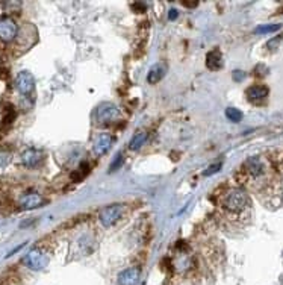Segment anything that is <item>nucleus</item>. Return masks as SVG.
<instances>
[{"instance_id": "nucleus-3", "label": "nucleus", "mask_w": 283, "mask_h": 285, "mask_svg": "<svg viewBox=\"0 0 283 285\" xmlns=\"http://www.w3.org/2000/svg\"><path fill=\"white\" fill-rule=\"evenodd\" d=\"M94 117L100 125H111V123H114L120 119V109L114 103L105 102L96 108Z\"/></svg>"}, {"instance_id": "nucleus-8", "label": "nucleus", "mask_w": 283, "mask_h": 285, "mask_svg": "<svg viewBox=\"0 0 283 285\" xmlns=\"http://www.w3.org/2000/svg\"><path fill=\"white\" fill-rule=\"evenodd\" d=\"M44 197L38 193H26L20 197V208L21 210H35L44 205Z\"/></svg>"}, {"instance_id": "nucleus-25", "label": "nucleus", "mask_w": 283, "mask_h": 285, "mask_svg": "<svg viewBox=\"0 0 283 285\" xmlns=\"http://www.w3.org/2000/svg\"><path fill=\"white\" fill-rule=\"evenodd\" d=\"M182 3H183V6H186V8H195L197 5H199L197 2H182Z\"/></svg>"}, {"instance_id": "nucleus-23", "label": "nucleus", "mask_w": 283, "mask_h": 285, "mask_svg": "<svg viewBox=\"0 0 283 285\" xmlns=\"http://www.w3.org/2000/svg\"><path fill=\"white\" fill-rule=\"evenodd\" d=\"M177 15H179V12H177V9H170V12H168V18L170 20H176L177 18Z\"/></svg>"}, {"instance_id": "nucleus-9", "label": "nucleus", "mask_w": 283, "mask_h": 285, "mask_svg": "<svg viewBox=\"0 0 283 285\" xmlns=\"http://www.w3.org/2000/svg\"><path fill=\"white\" fill-rule=\"evenodd\" d=\"M43 161H44V153L38 149H27L21 153V162L29 168L38 167Z\"/></svg>"}, {"instance_id": "nucleus-4", "label": "nucleus", "mask_w": 283, "mask_h": 285, "mask_svg": "<svg viewBox=\"0 0 283 285\" xmlns=\"http://www.w3.org/2000/svg\"><path fill=\"white\" fill-rule=\"evenodd\" d=\"M15 88L23 96H31L35 90V77L29 71H20L15 77Z\"/></svg>"}, {"instance_id": "nucleus-14", "label": "nucleus", "mask_w": 283, "mask_h": 285, "mask_svg": "<svg viewBox=\"0 0 283 285\" xmlns=\"http://www.w3.org/2000/svg\"><path fill=\"white\" fill-rule=\"evenodd\" d=\"M206 66L209 70H220L223 67V56L218 50H212L206 56Z\"/></svg>"}, {"instance_id": "nucleus-11", "label": "nucleus", "mask_w": 283, "mask_h": 285, "mask_svg": "<svg viewBox=\"0 0 283 285\" xmlns=\"http://www.w3.org/2000/svg\"><path fill=\"white\" fill-rule=\"evenodd\" d=\"M112 142H114V137H112L111 134H100L97 137V140L94 141V153L96 155H105L111 146H112Z\"/></svg>"}, {"instance_id": "nucleus-16", "label": "nucleus", "mask_w": 283, "mask_h": 285, "mask_svg": "<svg viewBox=\"0 0 283 285\" xmlns=\"http://www.w3.org/2000/svg\"><path fill=\"white\" fill-rule=\"evenodd\" d=\"M88 172H90V165H88L87 162H83V164H80V167L76 170V172L71 173V179H73L74 182H79V181H82L85 176L88 175Z\"/></svg>"}, {"instance_id": "nucleus-7", "label": "nucleus", "mask_w": 283, "mask_h": 285, "mask_svg": "<svg viewBox=\"0 0 283 285\" xmlns=\"http://www.w3.org/2000/svg\"><path fill=\"white\" fill-rule=\"evenodd\" d=\"M123 214V205L121 204H114V205H109L106 207L102 213H100V223L105 227H111L112 224H115L117 220L121 217Z\"/></svg>"}, {"instance_id": "nucleus-21", "label": "nucleus", "mask_w": 283, "mask_h": 285, "mask_svg": "<svg viewBox=\"0 0 283 285\" xmlns=\"http://www.w3.org/2000/svg\"><path fill=\"white\" fill-rule=\"evenodd\" d=\"M132 8L135 9V12H144L146 11V3H132Z\"/></svg>"}, {"instance_id": "nucleus-12", "label": "nucleus", "mask_w": 283, "mask_h": 285, "mask_svg": "<svg viewBox=\"0 0 283 285\" xmlns=\"http://www.w3.org/2000/svg\"><path fill=\"white\" fill-rule=\"evenodd\" d=\"M247 97L250 102H261L264 100L267 96H268V88L265 87V85H253V87H250L247 91H245Z\"/></svg>"}, {"instance_id": "nucleus-24", "label": "nucleus", "mask_w": 283, "mask_h": 285, "mask_svg": "<svg viewBox=\"0 0 283 285\" xmlns=\"http://www.w3.org/2000/svg\"><path fill=\"white\" fill-rule=\"evenodd\" d=\"M280 40H282V37H276L274 40H271V41H268V44H267V46H268L270 49H273V46H276V44H277V43H279Z\"/></svg>"}, {"instance_id": "nucleus-20", "label": "nucleus", "mask_w": 283, "mask_h": 285, "mask_svg": "<svg viewBox=\"0 0 283 285\" xmlns=\"http://www.w3.org/2000/svg\"><path fill=\"white\" fill-rule=\"evenodd\" d=\"M221 167H223V164H221V162L212 164L208 170H205V172H203V176H211V175H214V173L220 172V168H221Z\"/></svg>"}, {"instance_id": "nucleus-10", "label": "nucleus", "mask_w": 283, "mask_h": 285, "mask_svg": "<svg viewBox=\"0 0 283 285\" xmlns=\"http://www.w3.org/2000/svg\"><path fill=\"white\" fill-rule=\"evenodd\" d=\"M141 278V270L138 267H129L118 275V285H136Z\"/></svg>"}, {"instance_id": "nucleus-19", "label": "nucleus", "mask_w": 283, "mask_h": 285, "mask_svg": "<svg viewBox=\"0 0 283 285\" xmlns=\"http://www.w3.org/2000/svg\"><path fill=\"white\" fill-rule=\"evenodd\" d=\"M123 162H124V156H123V153H118L117 158L112 161V164H111V167H109V172L112 173V172H115V170H118V168L123 165Z\"/></svg>"}, {"instance_id": "nucleus-18", "label": "nucleus", "mask_w": 283, "mask_h": 285, "mask_svg": "<svg viewBox=\"0 0 283 285\" xmlns=\"http://www.w3.org/2000/svg\"><path fill=\"white\" fill-rule=\"evenodd\" d=\"M280 29V24H262L256 27V34H273Z\"/></svg>"}, {"instance_id": "nucleus-6", "label": "nucleus", "mask_w": 283, "mask_h": 285, "mask_svg": "<svg viewBox=\"0 0 283 285\" xmlns=\"http://www.w3.org/2000/svg\"><path fill=\"white\" fill-rule=\"evenodd\" d=\"M18 35V26L11 17H3L0 20V40L3 43H11Z\"/></svg>"}, {"instance_id": "nucleus-22", "label": "nucleus", "mask_w": 283, "mask_h": 285, "mask_svg": "<svg viewBox=\"0 0 283 285\" xmlns=\"http://www.w3.org/2000/svg\"><path fill=\"white\" fill-rule=\"evenodd\" d=\"M244 77H245V73H244V71H241V70H235V71H233V80L241 82Z\"/></svg>"}, {"instance_id": "nucleus-13", "label": "nucleus", "mask_w": 283, "mask_h": 285, "mask_svg": "<svg viewBox=\"0 0 283 285\" xmlns=\"http://www.w3.org/2000/svg\"><path fill=\"white\" fill-rule=\"evenodd\" d=\"M165 71H167V67H165L162 63L155 64V66L150 69L149 74H147L149 83H158L159 80H162V77L165 76Z\"/></svg>"}, {"instance_id": "nucleus-2", "label": "nucleus", "mask_w": 283, "mask_h": 285, "mask_svg": "<svg viewBox=\"0 0 283 285\" xmlns=\"http://www.w3.org/2000/svg\"><path fill=\"white\" fill-rule=\"evenodd\" d=\"M50 258H49V255L41 249V247H34L31 249L29 252H27L24 255V258H23V264L27 267V269H31V270H43L47 267Z\"/></svg>"}, {"instance_id": "nucleus-15", "label": "nucleus", "mask_w": 283, "mask_h": 285, "mask_svg": "<svg viewBox=\"0 0 283 285\" xmlns=\"http://www.w3.org/2000/svg\"><path fill=\"white\" fill-rule=\"evenodd\" d=\"M147 138H149V134H147V132H136V134L132 137L130 142H129V149H130V150H138V149H141V147L146 144Z\"/></svg>"}, {"instance_id": "nucleus-1", "label": "nucleus", "mask_w": 283, "mask_h": 285, "mask_svg": "<svg viewBox=\"0 0 283 285\" xmlns=\"http://www.w3.org/2000/svg\"><path fill=\"white\" fill-rule=\"evenodd\" d=\"M223 207L232 214H241L250 207V197L242 188H233L224 196Z\"/></svg>"}, {"instance_id": "nucleus-5", "label": "nucleus", "mask_w": 283, "mask_h": 285, "mask_svg": "<svg viewBox=\"0 0 283 285\" xmlns=\"http://www.w3.org/2000/svg\"><path fill=\"white\" fill-rule=\"evenodd\" d=\"M242 168L245 170V173H247L250 178H253V179H258V178L264 176L265 172H267L265 162H264L262 158H259V156H250V158L244 162V167H242Z\"/></svg>"}, {"instance_id": "nucleus-17", "label": "nucleus", "mask_w": 283, "mask_h": 285, "mask_svg": "<svg viewBox=\"0 0 283 285\" xmlns=\"http://www.w3.org/2000/svg\"><path fill=\"white\" fill-rule=\"evenodd\" d=\"M226 117H227V119H229L230 122H233V123H238V122L242 120V112H241L238 108L230 106V108L226 109Z\"/></svg>"}]
</instances>
